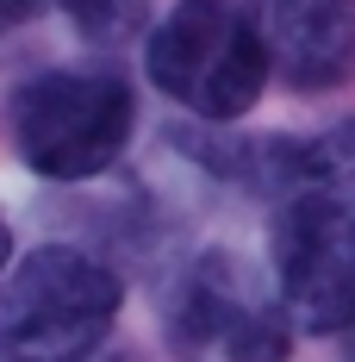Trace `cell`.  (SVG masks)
<instances>
[{"instance_id":"1","label":"cell","mask_w":355,"mask_h":362,"mask_svg":"<svg viewBox=\"0 0 355 362\" xmlns=\"http://www.w3.org/2000/svg\"><path fill=\"white\" fill-rule=\"evenodd\" d=\"M138 100L112 69H44L13 88L6 138L19 163L44 181H88L131 144Z\"/></svg>"},{"instance_id":"2","label":"cell","mask_w":355,"mask_h":362,"mask_svg":"<svg viewBox=\"0 0 355 362\" xmlns=\"http://www.w3.org/2000/svg\"><path fill=\"white\" fill-rule=\"evenodd\" d=\"M119 275L88 250L44 244L0 281V362H94L119 319Z\"/></svg>"},{"instance_id":"3","label":"cell","mask_w":355,"mask_h":362,"mask_svg":"<svg viewBox=\"0 0 355 362\" xmlns=\"http://www.w3.org/2000/svg\"><path fill=\"white\" fill-rule=\"evenodd\" d=\"M275 300L318 337L355 325V163L287 187L275 213Z\"/></svg>"},{"instance_id":"4","label":"cell","mask_w":355,"mask_h":362,"mask_svg":"<svg viewBox=\"0 0 355 362\" xmlns=\"http://www.w3.org/2000/svg\"><path fill=\"white\" fill-rule=\"evenodd\" d=\"M143 69L193 119H243L268 81L255 25L231 0H175L150 32Z\"/></svg>"},{"instance_id":"5","label":"cell","mask_w":355,"mask_h":362,"mask_svg":"<svg viewBox=\"0 0 355 362\" xmlns=\"http://www.w3.org/2000/svg\"><path fill=\"white\" fill-rule=\"evenodd\" d=\"M162 331L181 362H287L293 319L231 250H200L162 288Z\"/></svg>"},{"instance_id":"6","label":"cell","mask_w":355,"mask_h":362,"mask_svg":"<svg viewBox=\"0 0 355 362\" xmlns=\"http://www.w3.org/2000/svg\"><path fill=\"white\" fill-rule=\"evenodd\" d=\"M249 25L262 63L299 94L355 75V0H249Z\"/></svg>"},{"instance_id":"7","label":"cell","mask_w":355,"mask_h":362,"mask_svg":"<svg viewBox=\"0 0 355 362\" xmlns=\"http://www.w3.org/2000/svg\"><path fill=\"white\" fill-rule=\"evenodd\" d=\"M56 6L88 37H100V44H119V37H131V32L150 25V0H56Z\"/></svg>"},{"instance_id":"8","label":"cell","mask_w":355,"mask_h":362,"mask_svg":"<svg viewBox=\"0 0 355 362\" xmlns=\"http://www.w3.org/2000/svg\"><path fill=\"white\" fill-rule=\"evenodd\" d=\"M32 6H37V0H0V32L19 25V19H32Z\"/></svg>"},{"instance_id":"9","label":"cell","mask_w":355,"mask_h":362,"mask_svg":"<svg viewBox=\"0 0 355 362\" xmlns=\"http://www.w3.org/2000/svg\"><path fill=\"white\" fill-rule=\"evenodd\" d=\"M6 256H13V231H6V218H0V269H6Z\"/></svg>"},{"instance_id":"10","label":"cell","mask_w":355,"mask_h":362,"mask_svg":"<svg viewBox=\"0 0 355 362\" xmlns=\"http://www.w3.org/2000/svg\"><path fill=\"white\" fill-rule=\"evenodd\" d=\"M107 362H143V356H138V350H112Z\"/></svg>"}]
</instances>
